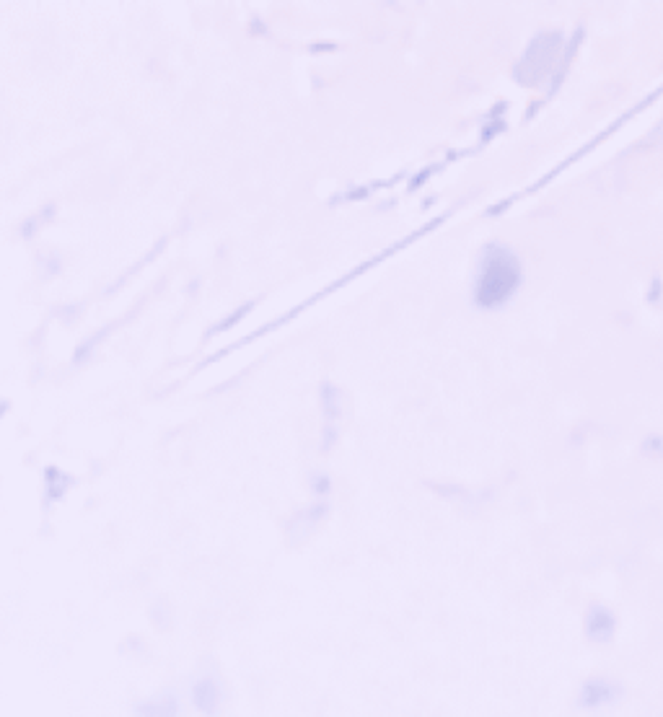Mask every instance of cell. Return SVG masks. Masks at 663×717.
Here are the masks:
<instances>
[{"label":"cell","mask_w":663,"mask_h":717,"mask_svg":"<svg viewBox=\"0 0 663 717\" xmlns=\"http://www.w3.org/2000/svg\"><path fill=\"white\" fill-rule=\"evenodd\" d=\"M516 277H519L516 262L508 254H503V251L493 254L487 259V265H484V275H482V301H487V303L490 301H501L505 293L516 285Z\"/></svg>","instance_id":"6da1fadb"}]
</instances>
